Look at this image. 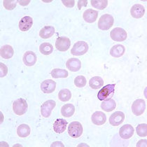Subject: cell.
Returning a JSON list of instances; mask_svg holds the SVG:
<instances>
[{
	"instance_id": "obj_1",
	"label": "cell",
	"mask_w": 147,
	"mask_h": 147,
	"mask_svg": "<svg viewBox=\"0 0 147 147\" xmlns=\"http://www.w3.org/2000/svg\"><path fill=\"white\" fill-rule=\"evenodd\" d=\"M28 105L26 100L23 98H19L13 104V110L18 116H23L28 111Z\"/></svg>"
},
{
	"instance_id": "obj_2",
	"label": "cell",
	"mask_w": 147,
	"mask_h": 147,
	"mask_svg": "<svg viewBox=\"0 0 147 147\" xmlns=\"http://www.w3.org/2000/svg\"><path fill=\"white\" fill-rule=\"evenodd\" d=\"M83 126L78 121H73L68 126V134L72 138H79L83 134Z\"/></svg>"
},
{
	"instance_id": "obj_3",
	"label": "cell",
	"mask_w": 147,
	"mask_h": 147,
	"mask_svg": "<svg viewBox=\"0 0 147 147\" xmlns=\"http://www.w3.org/2000/svg\"><path fill=\"white\" fill-rule=\"evenodd\" d=\"M114 18L110 14H104L98 21V28L102 30H108L113 26Z\"/></svg>"
},
{
	"instance_id": "obj_4",
	"label": "cell",
	"mask_w": 147,
	"mask_h": 147,
	"mask_svg": "<svg viewBox=\"0 0 147 147\" xmlns=\"http://www.w3.org/2000/svg\"><path fill=\"white\" fill-rule=\"evenodd\" d=\"M115 84H109L104 86L101 89V90L99 91L97 93V97L101 101H104L107 99H111V97L113 95L115 88Z\"/></svg>"
},
{
	"instance_id": "obj_5",
	"label": "cell",
	"mask_w": 147,
	"mask_h": 147,
	"mask_svg": "<svg viewBox=\"0 0 147 147\" xmlns=\"http://www.w3.org/2000/svg\"><path fill=\"white\" fill-rule=\"evenodd\" d=\"M88 45L85 41H78L75 43L71 50V53L73 55L79 56L83 55L87 53L88 51Z\"/></svg>"
},
{
	"instance_id": "obj_6",
	"label": "cell",
	"mask_w": 147,
	"mask_h": 147,
	"mask_svg": "<svg viewBox=\"0 0 147 147\" xmlns=\"http://www.w3.org/2000/svg\"><path fill=\"white\" fill-rule=\"evenodd\" d=\"M55 105H56L55 102L52 100H47L44 102L41 106V115L44 118H49L51 116L53 109L55 107Z\"/></svg>"
},
{
	"instance_id": "obj_7",
	"label": "cell",
	"mask_w": 147,
	"mask_h": 147,
	"mask_svg": "<svg viewBox=\"0 0 147 147\" xmlns=\"http://www.w3.org/2000/svg\"><path fill=\"white\" fill-rule=\"evenodd\" d=\"M111 38L115 41H123L127 39V32L124 29L116 28L113 29L110 32Z\"/></svg>"
},
{
	"instance_id": "obj_8",
	"label": "cell",
	"mask_w": 147,
	"mask_h": 147,
	"mask_svg": "<svg viewBox=\"0 0 147 147\" xmlns=\"http://www.w3.org/2000/svg\"><path fill=\"white\" fill-rule=\"evenodd\" d=\"M146 109V102L144 100L138 99L132 103V111L135 116H141Z\"/></svg>"
},
{
	"instance_id": "obj_9",
	"label": "cell",
	"mask_w": 147,
	"mask_h": 147,
	"mask_svg": "<svg viewBox=\"0 0 147 147\" xmlns=\"http://www.w3.org/2000/svg\"><path fill=\"white\" fill-rule=\"evenodd\" d=\"M71 46V41L66 36H60L55 41V47L58 51L65 52L69 49Z\"/></svg>"
},
{
	"instance_id": "obj_10",
	"label": "cell",
	"mask_w": 147,
	"mask_h": 147,
	"mask_svg": "<svg viewBox=\"0 0 147 147\" xmlns=\"http://www.w3.org/2000/svg\"><path fill=\"white\" fill-rule=\"evenodd\" d=\"M55 88H56V83L52 79H46L41 84V90L44 93H52L55 91Z\"/></svg>"
},
{
	"instance_id": "obj_11",
	"label": "cell",
	"mask_w": 147,
	"mask_h": 147,
	"mask_svg": "<svg viewBox=\"0 0 147 147\" xmlns=\"http://www.w3.org/2000/svg\"><path fill=\"white\" fill-rule=\"evenodd\" d=\"M134 132L133 127L130 124H126L120 128L119 135L123 140H128L134 135Z\"/></svg>"
},
{
	"instance_id": "obj_12",
	"label": "cell",
	"mask_w": 147,
	"mask_h": 147,
	"mask_svg": "<svg viewBox=\"0 0 147 147\" xmlns=\"http://www.w3.org/2000/svg\"><path fill=\"white\" fill-rule=\"evenodd\" d=\"M125 120V114L122 111H116L109 117V123L113 126H119Z\"/></svg>"
},
{
	"instance_id": "obj_13",
	"label": "cell",
	"mask_w": 147,
	"mask_h": 147,
	"mask_svg": "<svg viewBox=\"0 0 147 147\" xmlns=\"http://www.w3.org/2000/svg\"><path fill=\"white\" fill-rule=\"evenodd\" d=\"M37 60V57L36 55L32 51H27L25 54H24L23 60L24 64L28 67H32L35 65Z\"/></svg>"
},
{
	"instance_id": "obj_14",
	"label": "cell",
	"mask_w": 147,
	"mask_h": 147,
	"mask_svg": "<svg viewBox=\"0 0 147 147\" xmlns=\"http://www.w3.org/2000/svg\"><path fill=\"white\" fill-rule=\"evenodd\" d=\"M33 25V19L30 16H25L20 19L19 22V29L23 32L28 31Z\"/></svg>"
},
{
	"instance_id": "obj_15",
	"label": "cell",
	"mask_w": 147,
	"mask_h": 147,
	"mask_svg": "<svg viewBox=\"0 0 147 147\" xmlns=\"http://www.w3.org/2000/svg\"><path fill=\"white\" fill-rule=\"evenodd\" d=\"M130 13L131 16L134 18H141L143 17V16L145 13V9L144 6L141 4H136L135 5L132 6L130 9Z\"/></svg>"
},
{
	"instance_id": "obj_16",
	"label": "cell",
	"mask_w": 147,
	"mask_h": 147,
	"mask_svg": "<svg viewBox=\"0 0 147 147\" xmlns=\"http://www.w3.org/2000/svg\"><path fill=\"white\" fill-rule=\"evenodd\" d=\"M92 122L96 125H102L105 124L107 121V116L102 111H95L91 117Z\"/></svg>"
},
{
	"instance_id": "obj_17",
	"label": "cell",
	"mask_w": 147,
	"mask_h": 147,
	"mask_svg": "<svg viewBox=\"0 0 147 147\" xmlns=\"http://www.w3.org/2000/svg\"><path fill=\"white\" fill-rule=\"evenodd\" d=\"M66 67L71 71H78L81 68V62L78 58H70L66 62Z\"/></svg>"
},
{
	"instance_id": "obj_18",
	"label": "cell",
	"mask_w": 147,
	"mask_h": 147,
	"mask_svg": "<svg viewBox=\"0 0 147 147\" xmlns=\"http://www.w3.org/2000/svg\"><path fill=\"white\" fill-rule=\"evenodd\" d=\"M97 16H98V12L93 9H87L83 14V18L84 20L88 23H93L96 21Z\"/></svg>"
},
{
	"instance_id": "obj_19",
	"label": "cell",
	"mask_w": 147,
	"mask_h": 147,
	"mask_svg": "<svg viewBox=\"0 0 147 147\" xmlns=\"http://www.w3.org/2000/svg\"><path fill=\"white\" fill-rule=\"evenodd\" d=\"M67 121L63 119H58L54 122L53 130L56 133L61 134L66 130Z\"/></svg>"
},
{
	"instance_id": "obj_20",
	"label": "cell",
	"mask_w": 147,
	"mask_h": 147,
	"mask_svg": "<svg viewBox=\"0 0 147 147\" xmlns=\"http://www.w3.org/2000/svg\"><path fill=\"white\" fill-rule=\"evenodd\" d=\"M125 52V48L121 44L113 46L110 50V55L113 57H120L124 55Z\"/></svg>"
},
{
	"instance_id": "obj_21",
	"label": "cell",
	"mask_w": 147,
	"mask_h": 147,
	"mask_svg": "<svg viewBox=\"0 0 147 147\" xmlns=\"http://www.w3.org/2000/svg\"><path fill=\"white\" fill-rule=\"evenodd\" d=\"M1 57L4 59H10L13 56L14 51L11 46L4 45L1 48L0 50Z\"/></svg>"
},
{
	"instance_id": "obj_22",
	"label": "cell",
	"mask_w": 147,
	"mask_h": 147,
	"mask_svg": "<svg viewBox=\"0 0 147 147\" xmlns=\"http://www.w3.org/2000/svg\"><path fill=\"white\" fill-rule=\"evenodd\" d=\"M116 107V103L113 99H107L104 100L101 104V108L102 110L107 112H110L114 110Z\"/></svg>"
},
{
	"instance_id": "obj_23",
	"label": "cell",
	"mask_w": 147,
	"mask_h": 147,
	"mask_svg": "<svg viewBox=\"0 0 147 147\" xmlns=\"http://www.w3.org/2000/svg\"><path fill=\"white\" fill-rule=\"evenodd\" d=\"M55 33V28L51 25L44 27L39 32V35L42 39H49Z\"/></svg>"
},
{
	"instance_id": "obj_24",
	"label": "cell",
	"mask_w": 147,
	"mask_h": 147,
	"mask_svg": "<svg viewBox=\"0 0 147 147\" xmlns=\"http://www.w3.org/2000/svg\"><path fill=\"white\" fill-rule=\"evenodd\" d=\"M75 112V107L72 104H66L61 109V114L65 118L72 116Z\"/></svg>"
},
{
	"instance_id": "obj_25",
	"label": "cell",
	"mask_w": 147,
	"mask_h": 147,
	"mask_svg": "<svg viewBox=\"0 0 147 147\" xmlns=\"http://www.w3.org/2000/svg\"><path fill=\"white\" fill-rule=\"evenodd\" d=\"M30 132H31V130L28 125L21 124L18 127L17 134L21 138L28 137L30 135Z\"/></svg>"
},
{
	"instance_id": "obj_26",
	"label": "cell",
	"mask_w": 147,
	"mask_h": 147,
	"mask_svg": "<svg viewBox=\"0 0 147 147\" xmlns=\"http://www.w3.org/2000/svg\"><path fill=\"white\" fill-rule=\"evenodd\" d=\"M104 85V81L102 77L100 76H94V77L91 78L89 81V86L91 88L97 89L100 88L102 86Z\"/></svg>"
},
{
	"instance_id": "obj_27",
	"label": "cell",
	"mask_w": 147,
	"mask_h": 147,
	"mask_svg": "<svg viewBox=\"0 0 147 147\" xmlns=\"http://www.w3.org/2000/svg\"><path fill=\"white\" fill-rule=\"evenodd\" d=\"M51 76L54 79H59V78H67L69 76L68 71L66 69H53L51 71Z\"/></svg>"
},
{
	"instance_id": "obj_28",
	"label": "cell",
	"mask_w": 147,
	"mask_h": 147,
	"mask_svg": "<svg viewBox=\"0 0 147 147\" xmlns=\"http://www.w3.org/2000/svg\"><path fill=\"white\" fill-rule=\"evenodd\" d=\"M39 51L43 55H50L53 51V47L52 44L50 43H43L39 46Z\"/></svg>"
},
{
	"instance_id": "obj_29",
	"label": "cell",
	"mask_w": 147,
	"mask_h": 147,
	"mask_svg": "<svg viewBox=\"0 0 147 147\" xmlns=\"http://www.w3.org/2000/svg\"><path fill=\"white\" fill-rule=\"evenodd\" d=\"M59 100L62 102H67L71 99V92L69 89H62L58 93Z\"/></svg>"
},
{
	"instance_id": "obj_30",
	"label": "cell",
	"mask_w": 147,
	"mask_h": 147,
	"mask_svg": "<svg viewBox=\"0 0 147 147\" xmlns=\"http://www.w3.org/2000/svg\"><path fill=\"white\" fill-rule=\"evenodd\" d=\"M91 4L95 9L99 10H103L106 9L107 6L108 1L107 0H92L91 1Z\"/></svg>"
},
{
	"instance_id": "obj_31",
	"label": "cell",
	"mask_w": 147,
	"mask_h": 147,
	"mask_svg": "<svg viewBox=\"0 0 147 147\" xmlns=\"http://www.w3.org/2000/svg\"><path fill=\"white\" fill-rule=\"evenodd\" d=\"M137 133L140 137H146L147 136V125L146 123H142L137 125L136 128Z\"/></svg>"
},
{
	"instance_id": "obj_32",
	"label": "cell",
	"mask_w": 147,
	"mask_h": 147,
	"mask_svg": "<svg viewBox=\"0 0 147 147\" xmlns=\"http://www.w3.org/2000/svg\"><path fill=\"white\" fill-rule=\"evenodd\" d=\"M74 84L76 87L83 88L86 84V79L84 76H78L75 78Z\"/></svg>"
},
{
	"instance_id": "obj_33",
	"label": "cell",
	"mask_w": 147,
	"mask_h": 147,
	"mask_svg": "<svg viewBox=\"0 0 147 147\" xmlns=\"http://www.w3.org/2000/svg\"><path fill=\"white\" fill-rule=\"evenodd\" d=\"M18 1H6V0H4L3 1V4H4V8L6 9V10L11 11L13 10L16 7Z\"/></svg>"
},
{
	"instance_id": "obj_34",
	"label": "cell",
	"mask_w": 147,
	"mask_h": 147,
	"mask_svg": "<svg viewBox=\"0 0 147 147\" xmlns=\"http://www.w3.org/2000/svg\"><path fill=\"white\" fill-rule=\"evenodd\" d=\"M0 71H1V73H0V76H1V78L4 77L8 73L7 67H6L4 63H2V62L0 63Z\"/></svg>"
},
{
	"instance_id": "obj_35",
	"label": "cell",
	"mask_w": 147,
	"mask_h": 147,
	"mask_svg": "<svg viewBox=\"0 0 147 147\" xmlns=\"http://www.w3.org/2000/svg\"><path fill=\"white\" fill-rule=\"evenodd\" d=\"M62 4H64L66 7L69 8H72L74 6L75 1H73V0H70V1H67V0H64V1H62Z\"/></svg>"
},
{
	"instance_id": "obj_36",
	"label": "cell",
	"mask_w": 147,
	"mask_h": 147,
	"mask_svg": "<svg viewBox=\"0 0 147 147\" xmlns=\"http://www.w3.org/2000/svg\"><path fill=\"white\" fill-rule=\"evenodd\" d=\"M88 4V1H79V2H78V9H79V10H81V8L83 7V6H87Z\"/></svg>"
},
{
	"instance_id": "obj_37",
	"label": "cell",
	"mask_w": 147,
	"mask_h": 147,
	"mask_svg": "<svg viewBox=\"0 0 147 147\" xmlns=\"http://www.w3.org/2000/svg\"><path fill=\"white\" fill-rule=\"evenodd\" d=\"M147 146V142L146 140H142L138 142L137 144V146H144L146 147Z\"/></svg>"
},
{
	"instance_id": "obj_38",
	"label": "cell",
	"mask_w": 147,
	"mask_h": 147,
	"mask_svg": "<svg viewBox=\"0 0 147 147\" xmlns=\"http://www.w3.org/2000/svg\"><path fill=\"white\" fill-rule=\"evenodd\" d=\"M18 2L19 3V4H20L21 6H25L27 5H28L30 3V0H27V1H21V0H20V1H18Z\"/></svg>"
},
{
	"instance_id": "obj_39",
	"label": "cell",
	"mask_w": 147,
	"mask_h": 147,
	"mask_svg": "<svg viewBox=\"0 0 147 147\" xmlns=\"http://www.w3.org/2000/svg\"><path fill=\"white\" fill-rule=\"evenodd\" d=\"M64 146V144L60 142H55L54 143H53L51 144V146Z\"/></svg>"
},
{
	"instance_id": "obj_40",
	"label": "cell",
	"mask_w": 147,
	"mask_h": 147,
	"mask_svg": "<svg viewBox=\"0 0 147 147\" xmlns=\"http://www.w3.org/2000/svg\"><path fill=\"white\" fill-rule=\"evenodd\" d=\"M21 146V145H20V144H16V145H14L13 146Z\"/></svg>"
}]
</instances>
